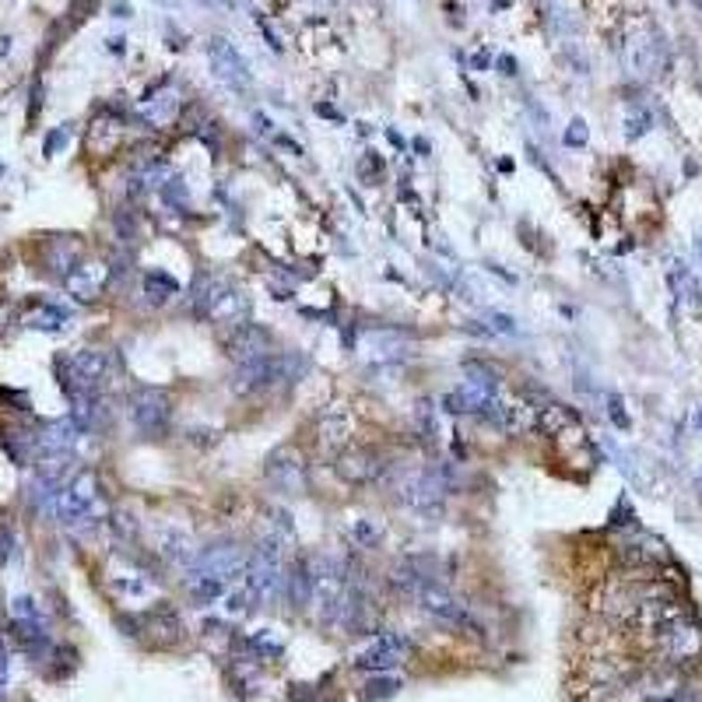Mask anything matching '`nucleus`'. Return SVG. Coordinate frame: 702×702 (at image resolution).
Wrapping results in <instances>:
<instances>
[{"label": "nucleus", "instance_id": "nucleus-1", "mask_svg": "<svg viewBox=\"0 0 702 702\" xmlns=\"http://www.w3.org/2000/svg\"><path fill=\"white\" fill-rule=\"evenodd\" d=\"M394 492L401 498L404 509H412L418 516H443L446 498L454 496V474L450 467H401L394 474Z\"/></svg>", "mask_w": 702, "mask_h": 702}, {"label": "nucleus", "instance_id": "nucleus-2", "mask_svg": "<svg viewBox=\"0 0 702 702\" xmlns=\"http://www.w3.org/2000/svg\"><path fill=\"white\" fill-rule=\"evenodd\" d=\"M309 369V359L299 351H282V355H267L256 362H243L236 366L229 386L239 397H253V394H267L274 386H289L295 379H302V372Z\"/></svg>", "mask_w": 702, "mask_h": 702}, {"label": "nucleus", "instance_id": "nucleus-3", "mask_svg": "<svg viewBox=\"0 0 702 702\" xmlns=\"http://www.w3.org/2000/svg\"><path fill=\"white\" fill-rule=\"evenodd\" d=\"M247 594L253 597V608H267L285 590V569H282V548L278 537H260L256 548L247 559Z\"/></svg>", "mask_w": 702, "mask_h": 702}, {"label": "nucleus", "instance_id": "nucleus-4", "mask_svg": "<svg viewBox=\"0 0 702 702\" xmlns=\"http://www.w3.org/2000/svg\"><path fill=\"white\" fill-rule=\"evenodd\" d=\"M56 376H60V386L67 390V397L102 394V386L113 376V355L102 348H82L67 359H56Z\"/></svg>", "mask_w": 702, "mask_h": 702}, {"label": "nucleus", "instance_id": "nucleus-5", "mask_svg": "<svg viewBox=\"0 0 702 702\" xmlns=\"http://www.w3.org/2000/svg\"><path fill=\"white\" fill-rule=\"evenodd\" d=\"M313 573H316V590H313V611L320 625H337L341 619V608H344V594H348V579L351 569L344 559L337 555H313Z\"/></svg>", "mask_w": 702, "mask_h": 702}, {"label": "nucleus", "instance_id": "nucleus-6", "mask_svg": "<svg viewBox=\"0 0 702 702\" xmlns=\"http://www.w3.org/2000/svg\"><path fill=\"white\" fill-rule=\"evenodd\" d=\"M53 516L71 531L99 520V481H95L91 471H74V478L56 496Z\"/></svg>", "mask_w": 702, "mask_h": 702}, {"label": "nucleus", "instance_id": "nucleus-7", "mask_svg": "<svg viewBox=\"0 0 702 702\" xmlns=\"http://www.w3.org/2000/svg\"><path fill=\"white\" fill-rule=\"evenodd\" d=\"M130 421L144 439H159L169 432L172 421V401L159 386H141L130 394Z\"/></svg>", "mask_w": 702, "mask_h": 702}, {"label": "nucleus", "instance_id": "nucleus-8", "mask_svg": "<svg viewBox=\"0 0 702 702\" xmlns=\"http://www.w3.org/2000/svg\"><path fill=\"white\" fill-rule=\"evenodd\" d=\"M207 60H211V74H214L218 84H225L236 95H249L253 91V74H249L247 60L239 56V49L229 39L218 36V39L207 42Z\"/></svg>", "mask_w": 702, "mask_h": 702}, {"label": "nucleus", "instance_id": "nucleus-9", "mask_svg": "<svg viewBox=\"0 0 702 702\" xmlns=\"http://www.w3.org/2000/svg\"><path fill=\"white\" fill-rule=\"evenodd\" d=\"M264 478L282 496H302L306 492V460L295 446H274L264 460Z\"/></svg>", "mask_w": 702, "mask_h": 702}, {"label": "nucleus", "instance_id": "nucleus-10", "mask_svg": "<svg viewBox=\"0 0 702 702\" xmlns=\"http://www.w3.org/2000/svg\"><path fill=\"white\" fill-rule=\"evenodd\" d=\"M414 604H418L429 619L446 621V625H467V621H471L467 604L456 601L454 594H450V586L439 583V579H425V583L414 590Z\"/></svg>", "mask_w": 702, "mask_h": 702}, {"label": "nucleus", "instance_id": "nucleus-11", "mask_svg": "<svg viewBox=\"0 0 702 702\" xmlns=\"http://www.w3.org/2000/svg\"><path fill=\"white\" fill-rule=\"evenodd\" d=\"M362 351H366V359H372V366H404L408 359L418 355V344L408 334L376 327V331L362 334Z\"/></svg>", "mask_w": 702, "mask_h": 702}, {"label": "nucleus", "instance_id": "nucleus-12", "mask_svg": "<svg viewBox=\"0 0 702 702\" xmlns=\"http://www.w3.org/2000/svg\"><path fill=\"white\" fill-rule=\"evenodd\" d=\"M408 650H412V639H408V636H401V632H379L362 654H355L351 667L386 674V671H394V667L404 663Z\"/></svg>", "mask_w": 702, "mask_h": 702}, {"label": "nucleus", "instance_id": "nucleus-13", "mask_svg": "<svg viewBox=\"0 0 702 702\" xmlns=\"http://www.w3.org/2000/svg\"><path fill=\"white\" fill-rule=\"evenodd\" d=\"M247 559L249 555H243V548L236 541L221 537V541H214V544H207V548L197 551L190 573H207V576H221V579L243 576L247 573Z\"/></svg>", "mask_w": 702, "mask_h": 702}, {"label": "nucleus", "instance_id": "nucleus-14", "mask_svg": "<svg viewBox=\"0 0 702 702\" xmlns=\"http://www.w3.org/2000/svg\"><path fill=\"white\" fill-rule=\"evenodd\" d=\"M661 636V654L671 663H689L702 654V628L689 615L667 621L663 628H657Z\"/></svg>", "mask_w": 702, "mask_h": 702}, {"label": "nucleus", "instance_id": "nucleus-15", "mask_svg": "<svg viewBox=\"0 0 702 702\" xmlns=\"http://www.w3.org/2000/svg\"><path fill=\"white\" fill-rule=\"evenodd\" d=\"M337 474L348 485H372L386 474V464H383V454L376 446H348L337 456Z\"/></svg>", "mask_w": 702, "mask_h": 702}, {"label": "nucleus", "instance_id": "nucleus-16", "mask_svg": "<svg viewBox=\"0 0 702 702\" xmlns=\"http://www.w3.org/2000/svg\"><path fill=\"white\" fill-rule=\"evenodd\" d=\"M225 355L236 366L267 359V355H274V337H271L267 327H260V324H239L236 331L229 334V341H225Z\"/></svg>", "mask_w": 702, "mask_h": 702}, {"label": "nucleus", "instance_id": "nucleus-17", "mask_svg": "<svg viewBox=\"0 0 702 702\" xmlns=\"http://www.w3.org/2000/svg\"><path fill=\"white\" fill-rule=\"evenodd\" d=\"M478 421H485L489 429L496 432H506V436H520L534 425V414H531V404L524 401H509V397H492L485 404V412L478 414Z\"/></svg>", "mask_w": 702, "mask_h": 702}, {"label": "nucleus", "instance_id": "nucleus-18", "mask_svg": "<svg viewBox=\"0 0 702 702\" xmlns=\"http://www.w3.org/2000/svg\"><path fill=\"white\" fill-rule=\"evenodd\" d=\"M155 551L166 559L169 566H194V559H197V541L194 534L183 527V524H176V520H162L159 527H155Z\"/></svg>", "mask_w": 702, "mask_h": 702}, {"label": "nucleus", "instance_id": "nucleus-19", "mask_svg": "<svg viewBox=\"0 0 702 702\" xmlns=\"http://www.w3.org/2000/svg\"><path fill=\"white\" fill-rule=\"evenodd\" d=\"M106 278H109V267L102 260H78L67 271L64 289L71 291V299H78V302H95L106 289Z\"/></svg>", "mask_w": 702, "mask_h": 702}, {"label": "nucleus", "instance_id": "nucleus-20", "mask_svg": "<svg viewBox=\"0 0 702 702\" xmlns=\"http://www.w3.org/2000/svg\"><path fill=\"white\" fill-rule=\"evenodd\" d=\"M355 432V418L344 404H331L327 412L320 414V425H316V443L324 454H337Z\"/></svg>", "mask_w": 702, "mask_h": 702}, {"label": "nucleus", "instance_id": "nucleus-21", "mask_svg": "<svg viewBox=\"0 0 702 702\" xmlns=\"http://www.w3.org/2000/svg\"><path fill=\"white\" fill-rule=\"evenodd\" d=\"M82 432L74 429L71 418H60V421H46L39 432H36V454L39 456H71L78 446Z\"/></svg>", "mask_w": 702, "mask_h": 702}, {"label": "nucleus", "instance_id": "nucleus-22", "mask_svg": "<svg viewBox=\"0 0 702 702\" xmlns=\"http://www.w3.org/2000/svg\"><path fill=\"white\" fill-rule=\"evenodd\" d=\"M498 397V394H489V390H481V386H474V383H456L454 390H446L443 397H439V412H450V414H471V418H478V414L485 412V404Z\"/></svg>", "mask_w": 702, "mask_h": 702}, {"label": "nucleus", "instance_id": "nucleus-23", "mask_svg": "<svg viewBox=\"0 0 702 702\" xmlns=\"http://www.w3.org/2000/svg\"><path fill=\"white\" fill-rule=\"evenodd\" d=\"M313 590H316V573H313V555L299 559L291 566V573L285 576V597L295 611H309L313 604Z\"/></svg>", "mask_w": 702, "mask_h": 702}, {"label": "nucleus", "instance_id": "nucleus-24", "mask_svg": "<svg viewBox=\"0 0 702 702\" xmlns=\"http://www.w3.org/2000/svg\"><path fill=\"white\" fill-rule=\"evenodd\" d=\"M663 42L654 39V36H643V39H632L628 42V49H625V64H628V71L632 74H639V78H650V74H657L663 67Z\"/></svg>", "mask_w": 702, "mask_h": 702}, {"label": "nucleus", "instance_id": "nucleus-25", "mask_svg": "<svg viewBox=\"0 0 702 702\" xmlns=\"http://www.w3.org/2000/svg\"><path fill=\"white\" fill-rule=\"evenodd\" d=\"M247 313H249L247 291L232 289V285L225 282V289L218 291V299H214V306H211L207 320H211V324H218V327H239Z\"/></svg>", "mask_w": 702, "mask_h": 702}, {"label": "nucleus", "instance_id": "nucleus-26", "mask_svg": "<svg viewBox=\"0 0 702 702\" xmlns=\"http://www.w3.org/2000/svg\"><path fill=\"white\" fill-rule=\"evenodd\" d=\"M137 113H141V120L148 126H166L176 120V113H179V91L176 88H162L159 95H148V99H141V106H137Z\"/></svg>", "mask_w": 702, "mask_h": 702}, {"label": "nucleus", "instance_id": "nucleus-27", "mask_svg": "<svg viewBox=\"0 0 702 702\" xmlns=\"http://www.w3.org/2000/svg\"><path fill=\"white\" fill-rule=\"evenodd\" d=\"M534 425L544 432V436H562V432L576 429L579 414L573 412V408H566V404H559V401H548V404H541V408H537Z\"/></svg>", "mask_w": 702, "mask_h": 702}, {"label": "nucleus", "instance_id": "nucleus-28", "mask_svg": "<svg viewBox=\"0 0 702 702\" xmlns=\"http://www.w3.org/2000/svg\"><path fill=\"white\" fill-rule=\"evenodd\" d=\"M144 625H148V632H155V639H162V643H176V639L183 636V619H179V611H176L169 601H159V608H152V611L144 615Z\"/></svg>", "mask_w": 702, "mask_h": 702}, {"label": "nucleus", "instance_id": "nucleus-29", "mask_svg": "<svg viewBox=\"0 0 702 702\" xmlns=\"http://www.w3.org/2000/svg\"><path fill=\"white\" fill-rule=\"evenodd\" d=\"M667 559V548H663L657 537L643 534L639 541H625L621 544V562H628V566H657Z\"/></svg>", "mask_w": 702, "mask_h": 702}, {"label": "nucleus", "instance_id": "nucleus-30", "mask_svg": "<svg viewBox=\"0 0 702 702\" xmlns=\"http://www.w3.org/2000/svg\"><path fill=\"white\" fill-rule=\"evenodd\" d=\"M225 590H229V579H221V576L190 573V579H186V594H190V597H194V604H201V608L218 604V601L225 597Z\"/></svg>", "mask_w": 702, "mask_h": 702}, {"label": "nucleus", "instance_id": "nucleus-31", "mask_svg": "<svg viewBox=\"0 0 702 702\" xmlns=\"http://www.w3.org/2000/svg\"><path fill=\"white\" fill-rule=\"evenodd\" d=\"M109 590L120 597V601H130V604H137V601H148L152 597V583L148 576H141V573H113L109 576Z\"/></svg>", "mask_w": 702, "mask_h": 702}, {"label": "nucleus", "instance_id": "nucleus-32", "mask_svg": "<svg viewBox=\"0 0 702 702\" xmlns=\"http://www.w3.org/2000/svg\"><path fill=\"white\" fill-rule=\"evenodd\" d=\"M225 289V282L221 278H214V274H197L194 278V289H190V302H194V313L207 320V313H211V306H214V299H218V291Z\"/></svg>", "mask_w": 702, "mask_h": 702}, {"label": "nucleus", "instance_id": "nucleus-33", "mask_svg": "<svg viewBox=\"0 0 702 702\" xmlns=\"http://www.w3.org/2000/svg\"><path fill=\"white\" fill-rule=\"evenodd\" d=\"M67 320H71V313L67 309H60V306H39L36 313H29L25 316V324L32 327V331H42V334H56L67 327Z\"/></svg>", "mask_w": 702, "mask_h": 702}, {"label": "nucleus", "instance_id": "nucleus-34", "mask_svg": "<svg viewBox=\"0 0 702 702\" xmlns=\"http://www.w3.org/2000/svg\"><path fill=\"white\" fill-rule=\"evenodd\" d=\"M141 285H144V295H148V302H159V306H162V302H169V299H172V295L179 291V282H176V278H172L169 271H148Z\"/></svg>", "mask_w": 702, "mask_h": 702}, {"label": "nucleus", "instance_id": "nucleus-35", "mask_svg": "<svg viewBox=\"0 0 702 702\" xmlns=\"http://www.w3.org/2000/svg\"><path fill=\"white\" fill-rule=\"evenodd\" d=\"M464 379L474 383V386H481V390H489V394H498V390H502V376H498L492 366L478 362V359H467V362H464Z\"/></svg>", "mask_w": 702, "mask_h": 702}, {"label": "nucleus", "instance_id": "nucleus-36", "mask_svg": "<svg viewBox=\"0 0 702 702\" xmlns=\"http://www.w3.org/2000/svg\"><path fill=\"white\" fill-rule=\"evenodd\" d=\"M414 429L421 432L425 443H436L439 439V408H436V401H421L414 408Z\"/></svg>", "mask_w": 702, "mask_h": 702}, {"label": "nucleus", "instance_id": "nucleus-37", "mask_svg": "<svg viewBox=\"0 0 702 702\" xmlns=\"http://www.w3.org/2000/svg\"><path fill=\"white\" fill-rule=\"evenodd\" d=\"M49 264H53L56 274L67 278V271L78 264V243H74V239H56V243L49 247Z\"/></svg>", "mask_w": 702, "mask_h": 702}, {"label": "nucleus", "instance_id": "nucleus-38", "mask_svg": "<svg viewBox=\"0 0 702 702\" xmlns=\"http://www.w3.org/2000/svg\"><path fill=\"white\" fill-rule=\"evenodd\" d=\"M401 692V681L397 678H390V674H376L366 681V689H362V702H379V699H390V696H397Z\"/></svg>", "mask_w": 702, "mask_h": 702}, {"label": "nucleus", "instance_id": "nucleus-39", "mask_svg": "<svg viewBox=\"0 0 702 702\" xmlns=\"http://www.w3.org/2000/svg\"><path fill=\"white\" fill-rule=\"evenodd\" d=\"M249 650H256L264 661H271V657H282L285 643L274 636V628H260L256 636H249Z\"/></svg>", "mask_w": 702, "mask_h": 702}, {"label": "nucleus", "instance_id": "nucleus-40", "mask_svg": "<svg viewBox=\"0 0 702 702\" xmlns=\"http://www.w3.org/2000/svg\"><path fill=\"white\" fill-rule=\"evenodd\" d=\"M106 524H109L113 537H117V541H124V544H126V541H134V537H137V516H134V513H126V509H117V513H109V520H106Z\"/></svg>", "mask_w": 702, "mask_h": 702}, {"label": "nucleus", "instance_id": "nucleus-41", "mask_svg": "<svg viewBox=\"0 0 702 702\" xmlns=\"http://www.w3.org/2000/svg\"><path fill=\"white\" fill-rule=\"evenodd\" d=\"M117 137H120V126L113 124V120H99L95 130H91V148L95 152H109L117 144Z\"/></svg>", "mask_w": 702, "mask_h": 702}, {"label": "nucleus", "instance_id": "nucleus-42", "mask_svg": "<svg viewBox=\"0 0 702 702\" xmlns=\"http://www.w3.org/2000/svg\"><path fill=\"white\" fill-rule=\"evenodd\" d=\"M159 197H162L169 207H186V204H190V190H186V183H183L176 172H172V179H169L166 186L159 190Z\"/></svg>", "mask_w": 702, "mask_h": 702}, {"label": "nucleus", "instance_id": "nucleus-43", "mask_svg": "<svg viewBox=\"0 0 702 702\" xmlns=\"http://www.w3.org/2000/svg\"><path fill=\"white\" fill-rule=\"evenodd\" d=\"M351 541H355L359 548H376V544L383 541V531H379L372 520H355V524H351Z\"/></svg>", "mask_w": 702, "mask_h": 702}, {"label": "nucleus", "instance_id": "nucleus-44", "mask_svg": "<svg viewBox=\"0 0 702 702\" xmlns=\"http://www.w3.org/2000/svg\"><path fill=\"white\" fill-rule=\"evenodd\" d=\"M650 126H654V117H650L646 109H632L628 120H625V137H628V141H639Z\"/></svg>", "mask_w": 702, "mask_h": 702}, {"label": "nucleus", "instance_id": "nucleus-45", "mask_svg": "<svg viewBox=\"0 0 702 702\" xmlns=\"http://www.w3.org/2000/svg\"><path fill=\"white\" fill-rule=\"evenodd\" d=\"M379 176H383V155H376V152H366V155H362V162H359V179H362V183H369V186H372V183H376Z\"/></svg>", "mask_w": 702, "mask_h": 702}, {"label": "nucleus", "instance_id": "nucleus-46", "mask_svg": "<svg viewBox=\"0 0 702 702\" xmlns=\"http://www.w3.org/2000/svg\"><path fill=\"white\" fill-rule=\"evenodd\" d=\"M11 619L39 621V619H42V611H39V604H36L32 597H14V601H11Z\"/></svg>", "mask_w": 702, "mask_h": 702}, {"label": "nucleus", "instance_id": "nucleus-47", "mask_svg": "<svg viewBox=\"0 0 702 702\" xmlns=\"http://www.w3.org/2000/svg\"><path fill=\"white\" fill-rule=\"evenodd\" d=\"M489 331H492V334H506V337H516V334H520V327H516V320H513L509 313L489 309Z\"/></svg>", "mask_w": 702, "mask_h": 702}, {"label": "nucleus", "instance_id": "nucleus-48", "mask_svg": "<svg viewBox=\"0 0 702 702\" xmlns=\"http://www.w3.org/2000/svg\"><path fill=\"white\" fill-rule=\"evenodd\" d=\"M604 404H608V418H611L619 429H628V425H632V421H628V414H625V401H621V394L611 390V394L604 397Z\"/></svg>", "mask_w": 702, "mask_h": 702}, {"label": "nucleus", "instance_id": "nucleus-49", "mask_svg": "<svg viewBox=\"0 0 702 702\" xmlns=\"http://www.w3.org/2000/svg\"><path fill=\"white\" fill-rule=\"evenodd\" d=\"M67 137H71V124L56 126V130H53V134L42 141V152H46V155H56V152L67 144Z\"/></svg>", "mask_w": 702, "mask_h": 702}, {"label": "nucleus", "instance_id": "nucleus-50", "mask_svg": "<svg viewBox=\"0 0 702 702\" xmlns=\"http://www.w3.org/2000/svg\"><path fill=\"white\" fill-rule=\"evenodd\" d=\"M249 604H253V597H249L247 586H243V590H232V594H229V604H225V608H229V615H247Z\"/></svg>", "mask_w": 702, "mask_h": 702}, {"label": "nucleus", "instance_id": "nucleus-51", "mask_svg": "<svg viewBox=\"0 0 702 702\" xmlns=\"http://www.w3.org/2000/svg\"><path fill=\"white\" fill-rule=\"evenodd\" d=\"M586 137H590V130H586L583 120H573L569 130H566V144H569V148H583V144H586Z\"/></svg>", "mask_w": 702, "mask_h": 702}, {"label": "nucleus", "instance_id": "nucleus-52", "mask_svg": "<svg viewBox=\"0 0 702 702\" xmlns=\"http://www.w3.org/2000/svg\"><path fill=\"white\" fill-rule=\"evenodd\" d=\"M632 524H636V513L628 509V498H621L611 513V527H632Z\"/></svg>", "mask_w": 702, "mask_h": 702}, {"label": "nucleus", "instance_id": "nucleus-53", "mask_svg": "<svg viewBox=\"0 0 702 702\" xmlns=\"http://www.w3.org/2000/svg\"><path fill=\"white\" fill-rule=\"evenodd\" d=\"M267 516L274 520V527L282 531V537H291V534H295V527H291V513H285V509H271Z\"/></svg>", "mask_w": 702, "mask_h": 702}, {"label": "nucleus", "instance_id": "nucleus-54", "mask_svg": "<svg viewBox=\"0 0 702 702\" xmlns=\"http://www.w3.org/2000/svg\"><path fill=\"white\" fill-rule=\"evenodd\" d=\"M11 551H14V534L7 527H0V566L11 559Z\"/></svg>", "mask_w": 702, "mask_h": 702}, {"label": "nucleus", "instance_id": "nucleus-55", "mask_svg": "<svg viewBox=\"0 0 702 702\" xmlns=\"http://www.w3.org/2000/svg\"><path fill=\"white\" fill-rule=\"evenodd\" d=\"M253 124H256V130H260L264 137H271V134H274V124H271L264 113H253Z\"/></svg>", "mask_w": 702, "mask_h": 702}, {"label": "nucleus", "instance_id": "nucleus-56", "mask_svg": "<svg viewBox=\"0 0 702 702\" xmlns=\"http://www.w3.org/2000/svg\"><path fill=\"white\" fill-rule=\"evenodd\" d=\"M498 67H502V74H506V78H513V74H516V60H513V56H506V53L498 56Z\"/></svg>", "mask_w": 702, "mask_h": 702}, {"label": "nucleus", "instance_id": "nucleus-57", "mask_svg": "<svg viewBox=\"0 0 702 702\" xmlns=\"http://www.w3.org/2000/svg\"><path fill=\"white\" fill-rule=\"evenodd\" d=\"M316 113H320V117H334V120H341V117H337V109H331V106H324V102L316 106Z\"/></svg>", "mask_w": 702, "mask_h": 702}, {"label": "nucleus", "instance_id": "nucleus-58", "mask_svg": "<svg viewBox=\"0 0 702 702\" xmlns=\"http://www.w3.org/2000/svg\"><path fill=\"white\" fill-rule=\"evenodd\" d=\"M474 67L485 71V67H489V53H478V56H474Z\"/></svg>", "mask_w": 702, "mask_h": 702}, {"label": "nucleus", "instance_id": "nucleus-59", "mask_svg": "<svg viewBox=\"0 0 702 702\" xmlns=\"http://www.w3.org/2000/svg\"><path fill=\"white\" fill-rule=\"evenodd\" d=\"M113 14H117V18H130V7H126V4H113Z\"/></svg>", "mask_w": 702, "mask_h": 702}, {"label": "nucleus", "instance_id": "nucleus-60", "mask_svg": "<svg viewBox=\"0 0 702 702\" xmlns=\"http://www.w3.org/2000/svg\"><path fill=\"white\" fill-rule=\"evenodd\" d=\"M414 148H418L421 155H429V141H425V137H414Z\"/></svg>", "mask_w": 702, "mask_h": 702}, {"label": "nucleus", "instance_id": "nucleus-61", "mask_svg": "<svg viewBox=\"0 0 702 702\" xmlns=\"http://www.w3.org/2000/svg\"><path fill=\"white\" fill-rule=\"evenodd\" d=\"M696 253H699V260H702V232H699V239H696Z\"/></svg>", "mask_w": 702, "mask_h": 702}, {"label": "nucleus", "instance_id": "nucleus-62", "mask_svg": "<svg viewBox=\"0 0 702 702\" xmlns=\"http://www.w3.org/2000/svg\"><path fill=\"white\" fill-rule=\"evenodd\" d=\"M696 425L702 429V412H696Z\"/></svg>", "mask_w": 702, "mask_h": 702}, {"label": "nucleus", "instance_id": "nucleus-63", "mask_svg": "<svg viewBox=\"0 0 702 702\" xmlns=\"http://www.w3.org/2000/svg\"><path fill=\"white\" fill-rule=\"evenodd\" d=\"M0 172H4V166H0Z\"/></svg>", "mask_w": 702, "mask_h": 702}]
</instances>
